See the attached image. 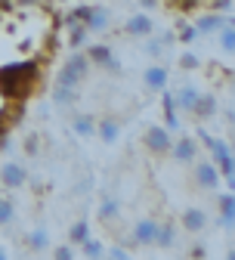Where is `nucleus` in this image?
Listing matches in <instances>:
<instances>
[{"mask_svg":"<svg viewBox=\"0 0 235 260\" xmlns=\"http://www.w3.org/2000/svg\"><path fill=\"white\" fill-rule=\"evenodd\" d=\"M158 4H161V0H140V7H143V10H155Z\"/></svg>","mask_w":235,"mask_h":260,"instance_id":"f704fd0d","label":"nucleus"},{"mask_svg":"<svg viewBox=\"0 0 235 260\" xmlns=\"http://www.w3.org/2000/svg\"><path fill=\"white\" fill-rule=\"evenodd\" d=\"M47 245H50V233H47V226H35V230L25 236V248H28V251H35V254H38V251H44Z\"/></svg>","mask_w":235,"mask_h":260,"instance_id":"5701e85b","label":"nucleus"},{"mask_svg":"<svg viewBox=\"0 0 235 260\" xmlns=\"http://www.w3.org/2000/svg\"><path fill=\"white\" fill-rule=\"evenodd\" d=\"M198 65H201V62H198V56H195V53H183V56H180V69H186V72H195Z\"/></svg>","mask_w":235,"mask_h":260,"instance_id":"7c9ffc66","label":"nucleus"},{"mask_svg":"<svg viewBox=\"0 0 235 260\" xmlns=\"http://www.w3.org/2000/svg\"><path fill=\"white\" fill-rule=\"evenodd\" d=\"M124 35L127 38H149V35H155V19L149 16V13H137V16H130L127 22H124Z\"/></svg>","mask_w":235,"mask_h":260,"instance_id":"4468645a","label":"nucleus"},{"mask_svg":"<svg viewBox=\"0 0 235 260\" xmlns=\"http://www.w3.org/2000/svg\"><path fill=\"white\" fill-rule=\"evenodd\" d=\"M78 248H81L78 257H106V245L99 242V239H93V236H87Z\"/></svg>","mask_w":235,"mask_h":260,"instance_id":"a878e982","label":"nucleus"},{"mask_svg":"<svg viewBox=\"0 0 235 260\" xmlns=\"http://www.w3.org/2000/svg\"><path fill=\"white\" fill-rule=\"evenodd\" d=\"M171 143H174V137H171V130H167L164 124H149L143 130V146L155 158H164L167 152H171Z\"/></svg>","mask_w":235,"mask_h":260,"instance_id":"423d86ee","label":"nucleus"},{"mask_svg":"<svg viewBox=\"0 0 235 260\" xmlns=\"http://www.w3.org/2000/svg\"><path fill=\"white\" fill-rule=\"evenodd\" d=\"M0 183H4V189H25L28 186V168L22 165V161H16V158H10V161H4L0 165Z\"/></svg>","mask_w":235,"mask_h":260,"instance_id":"0eeeda50","label":"nucleus"},{"mask_svg":"<svg viewBox=\"0 0 235 260\" xmlns=\"http://www.w3.org/2000/svg\"><path fill=\"white\" fill-rule=\"evenodd\" d=\"M22 149H25V155L35 158V155L41 152V137H38V134H28V137H25V143H22Z\"/></svg>","mask_w":235,"mask_h":260,"instance_id":"c756f323","label":"nucleus"},{"mask_svg":"<svg viewBox=\"0 0 235 260\" xmlns=\"http://www.w3.org/2000/svg\"><path fill=\"white\" fill-rule=\"evenodd\" d=\"M198 140H201V146H205L211 155H214V165L220 168V174H223V180H235V155H232V149L226 146V140H220V137H214V134H208V130H198Z\"/></svg>","mask_w":235,"mask_h":260,"instance_id":"f03ea898","label":"nucleus"},{"mask_svg":"<svg viewBox=\"0 0 235 260\" xmlns=\"http://www.w3.org/2000/svg\"><path fill=\"white\" fill-rule=\"evenodd\" d=\"M87 236H90V220H87V217H81V220H75V223L69 226V239H65V242H72V245H81Z\"/></svg>","mask_w":235,"mask_h":260,"instance_id":"393cba45","label":"nucleus"},{"mask_svg":"<svg viewBox=\"0 0 235 260\" xmlns=\"http://www.w3.org/2000/svg\"><path fill=\"white\" fill-rule=\"evenodd\" d=\"M220 183H223V174L211 158H195L192 161V186L198 192H217Z\"/></svg>","mask_w":235,"mask_h":260,"instance_id":"20e7f679","label":"nucleus"},{"mask_svg":"<svg viewBox=\"0 0 235 260\" xmlns=\"http://www.w3.org/2000/svg\"><path fill=\"white\" fill-rule=\"evenodd\" d=\"M174 35H177V41H183V44H192V41L198 38V31H195V25H189V22H180Z\"/></svg>","mask_w":235,"mask_h":260,"instance_id":"cd10ccee","label":"nucleus"},{"mask_svg":"<svg viewBox=\"0 0 235 260\" xmlns=\"http://www.w3.org/2000/svg\"><path fill=\"white\" fill-rule=\"evenodd\" d=\"M155 233H158V217H152V214H143V217H137L133 220V226H130V245L133 248H152L155 245Z\"/></svg>","mask_w":235,"mask_h":260,"instance_id":"39448f33","label":"nucleus"},{"mask_svg":"<svg viewBox=\"0 0 235 260\" xmlns=\"http://www.w3.org/2000/svg\"><path fill=\"white\" fill-rule=\"evenodd\" d=\"M223 25H226V22H223V16H217V13L211 10V13H205V16H198L195 31H198V38H201V35H217Z\"/></svg>","mask_w":235,"mask_h":260,"instance_id":"4be33fe9","label":"nucleus"},{"mask_svg":"<svg viewBox=\"0 0 235 260\" xmlns=\"http://www.w3.org/2000/svg\"><path fill=\"white\" fill-rule=\"evenodd\" d=\"M96 217H99V223H115L118 217H121V202L115 199V195H106L103 202H99V208H96Z\"/></svg>","mask_w":235,"mask_h":260,"instance_id":"6ab92c4d","label":"nucleus"},{"mask_svg":"<svg viewBox=\"0 0 235 260\" xmlns=\"http://www.w3.org/2000/svg\"><path fill=\"white\" fill-rule=\"evenodd\" d=\"M13 223H16V202L0 199V226H13Z\"/></svg>","mask_w":235,"mask_h":260,"instance_id":"bb28decb","label":"nucleus"},{"mask_svg":"<svg viewBox=\"0 0 235 260\" xmlns=\"http://www.w3.org/2000/svg\"><path fill=\"white\" fill-rule=\"evenodd\" d=\"M189 254H192V257H205L208 248H205V245H195V248H189Z\"/></svg>","mask_w":235,"mask_h":260,"instance_id":"72a5a7b5","label":"nucleus"},{"mask_svg":"<svg viewBox=\"0 0 235 260\" xmlns=\"http://www.w3.org/2000/svg\"><path fill=\"white\" fill-rule=\"evenodd\" d=\"M106 257H112V260H124V257H130V248H124V245H112V248H106Z\"/></svg>","mask_w":235,"mask_h":260,"instance_id":"2f4dec72","label":"nucleus"},{"mask_svg":"<svg viewBox=\"0 0 235 260\" xmlns=\"http://www.w3.org/2000/svg\"><path fill=\"white\" fill-rule=\"evenodd\" d=\"M140 78H143V87L149 93H164L167 90V81H171V72H167L164 62H152V65H146V69H143Z\"/></svg>","mask_w":235,"mask_h":260,"instance_id":"6e6552de","label":"nucleus"},{"mask_svg":"<svg viewBox=\"0 0 235 260\" xmlns=\"http://www.w3.org/2000/svg\"><path fill=\"white\" fill-rule=\"evenodd\" d=\"M217 223L223 230L235 233V192H220L217 195Z\"/></svg>","mask_w":235,"mask_h":260,"instance_id":"ddd939ff","label":"nucleus"},{"mask_svg":"<svg viewBox=\"0 0 235 260\" xmlns=\"http://www.w3.org/2000/svg\"><path fill=\"white\" fill-rule=\"evenodd\" d=\"M177 242H180V226H177L174 220H158L155 245L164 248V251H171V248H177Z\"/></svg>","mask_w":235,"mask_h":260,"instance_id":"dca6fc26","label":"nucleus"},{"mask_svg":"<svg viewBox=\"0 0 235 260\" xmlns=\"http://www.w3.org/2000/svg\"><path fill=\"white\" fill-rule=\"evenodd\" d=\"M226 257H229V260H235V248H229V251H226Z\"/></svg>","mask_w":235,"mask_h":260,"instance_id":"4c0bfd02","label":"nucleus"},{"mask_svg":"<svg viewBox=\"0 0 235 260\" xmlns=\"http://www.w3.org/2000/svg\"><path fill=\"white\" fill-rule=\"evenodd\" d=\"M69 28V35H65V44H69L72 50H84L87 47V41H90V31H87V25H81V22H72V25H65Z\"/></svg>","mask_w":235,"mask_h":260,"instance_id":"412c9836","label":"nucleus"},{"mask_svg":"<svg viewBox=\"0 0 235 260\" xmlns=\"http://www.w3.org/2000/svg\"><path fill=\"white\" fill-rule=\"evenodd\" d=\"M217 44H220V50H223L226 56H235V28H232L229 22L217 31Z\"/></svg>","mask_w":235,"mask_h":260,"instance_id":"b1692460","label":"nucleus"},{"mask_svg":"<svg viewBox=\"0 0 235 260\" xmlns=\"http://www.w3.org/2000/svg\"><path fill=\"white\" fill-rule=\"evenodd\" d=\"M7 257H10V251H7L4 245H0V260H7Z\"/></svg>","mask_w":235,"mask_h":260,"instance_id":"e433bc0d","label":"nucleus"},{"mask_svg":"<svg viewBox=\"0 0 235 260\" xmlns=\"http://www.w3.org/2000/svg\"><path fill=\"white\" fill-rule=\"evenodd\" d=\"M96 137L103 140L106 146H115L118 143V137H121V124H118V118L115 115H103L96 121Z\"/></svg>","mask_w":235,"mask_h":260,"instance_id":"f3484780","label":"nucleus"},{"mask_svg":"<svg viewBox=\"0 0 235 260\" xmlns=\"http://www.w3.org/2000/svg\"><path fill=\"white\" fill-rule=\"evenodd\" d=\"M171 96H174L177 112H189V115H192V109H195V103H198V96H201V87H195V84H183V87H177Z\"/></svg>","mask_w":235,"mask_h":260,"instance_id":"2eb2a0df","label":"nucleus"},{"mask_svg":"<svg viewBox=\"0 0 235 260\" xmlns=\"http://www.w3.org/2000/svg\"><path fill=\"white\" fill-rule=\"evenodd\" d=\"M16 4H22V7H35V4H44V0H16Z\"/></svg>","mask_w":235,"mask_h":260,"instance_id":"c9c22d12","label":"nucleus"},{"mask_svg":"<svg viewBox=\"0 0 235 260\" xmlns=\"http://www.w3.org/2000/svg\"><path fill=\"white\" fill-rule=\"evenodd\" d=\"M214 115H217V96H214V93H205V90H201L198 103H195V109H192V118L205 124V121H211Z\"/></svg>","mask_w":235,"mask_h":260,"instance_id":"a211bd4d","label":"nucleus"},{"mask_svg":"<svg viewBox=\"0 0 235 260\" xmlns=\"http://www.w3.org/2000/svg\"><path fill=\"white\" fill-rule=\"evenodd\" d=\"M208 223H211V217H208L205 208H186L180 214V226H183L186 233H192V236H201V233L208 230Z\"/></svg>","mask_w":235,"mask_h":260,"instance_id":"f8f14e48","label":"nucleus"},{"mask_svg":"<svg viewBox=\"0 0 235 260\" xmlns=\"http://www.w3.org/2000/svg\"><path fill=\"white\" fill-rule=\"evenodd\" d=\"M93 189V177H81L78 183H75V195H87Z\"/></svg>","mask_w":235,"mask_h":260,"instance_id":"473e14b6","label":"nucleus"},{"mask_svg":"<svg viewBox=\"0 0 235 260\" xmlns=\"http://www.w3.org/2000/svg\"><path fill=\"white\" fill-rule=\"evenodd\" d=\"M44 84V59H25L0 65V96L16 103H28Z\"/></svg>","mask_w":235,"mask_h":260,"instance_id":"f257e3e1","label":"nucleus"},{"mask_svg":"<svg viewBox=\"0 0 235 260\" xmlns=\"http://www.w3.org/2000/svg\"><path fill=\"white\" fill-rule=\"evenodd\" d=\"M78 96H81L78 87H62V84L53 87V103H56L59 109H69V112H72V109L78 106Z\"/></svg>","mask_w":235,"mask_h":260,"instance_id":"aec40b11","label":"nucleus"},{"mask_svg":"<svg viewBox=\"0 0 235 260\" xmlns=\"http://www.w3.org/2000/svg\"><path fill=\"white\" fill-rule=\"evenodd\" d=\"M229 25H232V28H235V16H232V19H229Z\"/></svg>","mask_w":235,"mask_h":260,"instance_id":"ea45409f","label":"nucleus"},{"mask_svg":"<svg viewBox=\"0 0 235 260\" xmlns=\"http://www.w3.org/2000/svg\"><path fill=\"white\" fill-rule=\"evenodd\" d=\"M69 127H72V134H75L78 140H90V137H96V115L81 112V109H72Z\"/></svg>","mask_w":235,"mask_h":260,"instance_id":"9b49d317","label":"nucleus"},{"mask_svg":"<svg viewBox=\"0 0 235 260\" xmlns=\"http://www.w3.org/2000/svg\"><path fill=\"white\" fill-rule=\"evenodd\" d=\"M4 16H7V13H4V10H0V25H4Z\"/></svg>","mask_w":235,"mask_h":260,"instance_id":"58836bf2","label":"nucleus"},{"mask_svg":"<svg viewBox=\"0 0 235 260\" xmlns=\"http://www.w3.org/2000/svg\"><path fill=\"white\" fill-rule=\"evenodd\" d=\"M90 69H93V65H90L87 53L75 50L69 59H65V65L59 69V78H56V84H62V87H81V84L87 81Z\"/></svg>","mask_w":235,"mask_h":260,"instance_id":"7ed1b4c3","label":"nucleus"},{"mask_svg":"<svg viewBox=\"0 0 235 260\" xmlns=\"http://www.w3.org/2000/svg\"><path fill=\"white\" fill-rule=\"evenodd\" d=\"M171 155L177 165H192V161L198 158V137H189V134H183V137H177L174 143H171Z\"/></svg>","mask_w":235,"mask_h":260,"instance_id":"1a4fd4ad","label":"nucleus"},{"mask_svg":"<svg viewBox=\"0 0 235 260\" xmlns=\"http://www.w3.org/2000/svg\"><path fill=\"white\" fill-rule=\"evenodd\" d=\"M87 59H90V65H96V69H103V72H118L121 69V62H118V56L112 53L109 44H90Z\"/></svg>","mask_w":235,"mask_h":260,"instance_id":"9d476101","label":"nucleus"},{"mask_svg":"<svg viewBox=\"0 0 235 260\" xmlns=\"http://www.w3.org/2000/svg\"><path fill=\"white\" fill-rule=\"evenodd\" d=\"M53 257H56V260H72V257H78V251H75L72 242H62V245L53 248Z\"/></svg>","mask_w":235,"mask_h":260,"instance_id":"c85d7f7f","label":"nucleus"},{"mask_svg":"<svg viewBox=\"0 0 235 260\" xmlns=\"http://www.w3.org/2000/svg\"><path fill=\"white\" fill-rule=\"evenodd\" d=\"M229 186H232V189H235V180H232V183H229Z\"/></svg>","mask_w":235,"mask_h":260,"instance_id":"a19ab883","label":"nucleus"}]
</instances>
